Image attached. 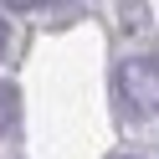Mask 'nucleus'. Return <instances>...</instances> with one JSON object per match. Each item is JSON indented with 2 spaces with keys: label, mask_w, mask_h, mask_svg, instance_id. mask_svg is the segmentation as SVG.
Listing matches in <instances>:
<instances>
[{
  "label": "nucleus",
  "mask_w": 159,
  "mask_h": 159,
  "mask_svg": "<svg viewBox=\"0 0 159 159\" xmlns=\"http://www.w3.org/2000/svg\"><path fill=\"white\" fill-rule=\"evenodd\" d=\"M118 93L134 113H159V62L154 57H128L118 67Z\"/></svg>",
  "instance_id": "obj_1"
},
{
  "label": "nucleus",
  "mask_w": 159,
  "mask_h": 159,
  "mask_svg": "<svg viewBox=\"0 0 159 159\" xmlns=\"http://www.w3.org/2000/svg\"><path fill=\"white\" fill-rule=\"evenodd\" d=\"M16 108H21L16 87H11V82H0V139L11 134V123H16Z\"/></svg>",
  "instance_id": "obj_2"
},
{
  "label": "nucleus",
  "mask_w": 159,
  "mask_h": 159,
  "mask_svg": "<svg viewBox=\"0 0 159 159\" xmlns=\"http://www.w3.org/2000/svg\"><path fill=\"white\" fill-rule=\"evenodd\" d=\"M5 46H11V26H5V16H0V57H5Z\"/></svg>",
  "instance_id": "obj_3"
},
{
  "label": "nucleus",
  "mask_w": 159,
  "mask_h": 159,
  "mask_svg": "<svg viewBox=\"0 0 159 159\" xmlns=\"http://www.w3.org/2000/svg\"><path fill=\"white\" fill-rule=\"evenodd\" d=\"M118 159H144V154H118Z\"/></svg>",
  "instance_id": "obj_4"
}]
</instances>
